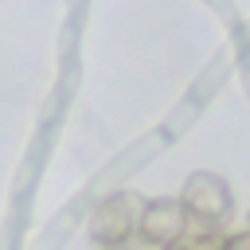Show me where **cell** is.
<instances>
[{
    "mask_svg": "<svg viewBox=\"0 0 250 250\" xmlns=\"http://www.w3.org/2000/svg\"><path fill=\"white\" fill-rule=\"evenodd\" d=\"M188 227H191V219H188V211L180 207V199L160 195V199H145L137 234H141L148 246H160V250H164V246L184 242V238H188Z\"/></svg>",
    "mask_w": 250,
    "mask_h": 250,
    "instance_id": "obj_3",
    "label": "cell"
},
{
    "mask_svg": "<svg viewBox=\"0 0 250 250\" xmlns=\"http://www.w3.org/2000/svg\"><path fill=\"white\" fill-rule=\"evenodd\" d=\"M164 250H188V242H176V246H164Z\"/></svg>",
    "mask_w": 250,
    "mask_h": 250,
    "instance_id": "obj_5",
    "label": "cell"
},
{
    "mask_svg": "<svg viewBox=\"0 0 250 250\" xmlns=\"http://www.w3.org/2000/svg\"><path fill=\"white\" fill-rule=\"evenodd\" d=\"M180 207L188 211V219H199L203 230L215 234V227L230 215V188H227V180H219L215 172H195V176H188V184H184Z\"/></svg>",
    "mask_w": 250,
    "mask_h": 250,
    "instance_id": "obj_2",
    "label": "cell"
},
{
    "mask_svg": "<svg viewBox=\"0 0 250 250\" xmlns=\"http://www.w3.org/2000/svg\"><path fill=\"white\" fill-rule=\"evenodd\" d=\"M219 250H250V230H238V234L223 238V246H219Z\"/></svg>",
    "mask_w": 250,
    "mask_h": 250,
    "instance_id": "obj_4",
    "label": "cell"
},
{
    "mask_svg": "<svg viewBox=\"0 0 250 250\" xmlns=\"http://www.w3.org/2000/svg\"><path fill=\"white\" fill-rule=\"evenodd\" d=\"M246 230H250V227H246Z\"/></svg>",
    "mask_w": 250,
    "mask_h": 250,
    "instance_id": "obj_6",
    "label": "cell"
},
{
    "mask_svg": "<svg viewBox=\"0 0 250 250\" xmlns=\"http://www.w3.org/2000/svg\"><path fill=\"white\" fill-rule=\"evenodd\" d=\"M141 211H145V199L137 191H113V195L98 199V207L90 211V238L105 250L125 246L137 234Z\"/></svg>",
    "mask_w": 250,
    "mask_h": 250,
    "instance_id": "obj_1",
    "label": "cell"
}]
</instances>
